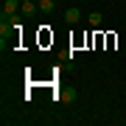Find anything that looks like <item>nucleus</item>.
<instances>
[{
  "mask_svg": "<svg viewBox=\"0 0 126 126\" xmlns=\"http://www.w3.org/2000/svg\"><path fill=\"white\" fill-rule=\"evenodd\" d=\"M53 9H56L53 0H42V3H39V11H45V14H53Z\"/></svg>",
  "mask_w": 126,
  "mask_h": 126,
  "instance_id": "nucleus-5",
  "label": "nucleus"
},
{
  "mask_svg": "<svg viewBox=\"0 0 126 126\" xmlns=\"http://www.w3.org/2000/svg\"><path fill=\"white\" fill-rule=\"evenodd\" d=\"M20 11H23V0H6L0 14H20Z\"/></svg>",
  "mask_w": 126,
  "mask_h": 126,
  "instance_id": "nucleus-1",
  "label": "nucleus"
},
{
  "mask_svg": "<svg viewBox=\"0 0 126 126\" xmlns=\"http://www.w3.org/2000/svg\"><path fill=\"white\" fill-rule=\"evenodd\" d=\"M36 11H39V3L36 0H23V14L25 17H34Z\"/></svg>",
  "mask_w": 126,
  "mask_h": 126,
  "instance_id": "nucleus-3",
  "label": "nucleus"
},
{
  "mask_svg": "<svg viewBox=\"0 0 126 126\" xmlns=\"http://www.w3.org/2000/svg\"><path fill=\"white\" fill-rule=\"evenodd\" d=\"M36 3H42V0H36Z\"/></svg>",
  "mask_w": 126,
  "mask_h": 126,
  "instance_id": "nucleus-6",
  "label": "nucleus"
},
{
  "mask_svg": "<svg viewBox=\"0 0 126 126\" xmlns=\"http://www.w3.org/2000/svg\"><path fill=\"white\" fill-rule=\"evenodd\" d=\"M87 23H90L93 28H98V25L104 23V14H101V11H90V14H87Z\"/></svg>",
  "mask_w": 126,
  "mask_h": 126,
  "instance_id": "nucleus-4",
  "label": "nucleus"
},
{
  "mask_svg": "<svg viewBox=\"0 0 126 126\" xmlns=\"http://www.w3.org/2000/svg\"><path fill=\"white\" fill-rule=\"evenodd\" d=\"M81 17H84V14H81V9H76V6H70V9L64 11V23H70V25H76Z\"/></svg>",
  "mask_w": 126,
  "mask_h": 126,
  "instance_id": "nucleus-2",
  "label": "nucleus"
}]
</instances>
